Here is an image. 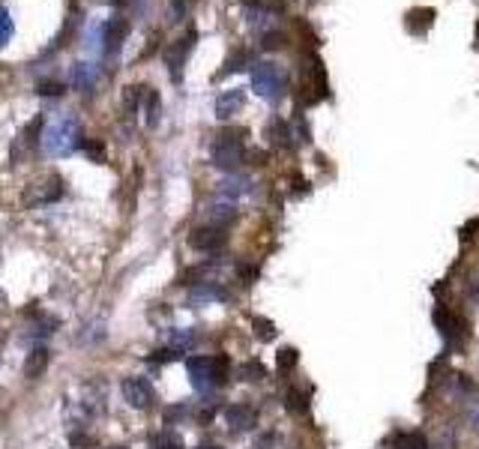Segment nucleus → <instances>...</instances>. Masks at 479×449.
Masks as SVG:
<instances>
[{
  "mask_svg": "<svg viewBox=\"0 0 479 449\" xmlns=\"http://www.w3.org/2000/svg\"><path fill=\"white\" fill-rule=\"evenodd\" d=\"M252 327H255V332H258V338H261V341H273V338H276V327H273V321H267V318H255V321H252Z\"/></svg>",
  "mask_w": 479,
  "mask_h": 449,
  "instance_id": "obj_19",
  "label": "nucleus"
},
{
  "mask_svg": "<svg viewBox=\"0 0 479 449\" xmlns=\"http://www.w3.org/2000/svg\"><path fill=\"white\" fill-rule=\"evenodd\" d=\"M243 105H246V93H243L240 87L225 90V93L216 99V117H219V120H231V117L237 114Z\"/></svg>",
  "mask_w": 479,
  "mask_h": 449,
  "instance_id": "obj_8",
  "label": "nucleus"
},
{
  "mask_svg": "<svg viewBox=\"0 0 479 449\" xmlns=\"http://www.w3.org/2000/svg\"><path fill=\"white\" fill-rule=\"evenodd\" d=\"M213 377H216V383L228 381V356H216L213 359Z\"/></svg>",
  "mask_w": 479,
  "mask_h": 449,
  "instance_id": "obj_24",
  "label": "nucleus"
},
{
  "mask_svg": "<svg viewBox=\"0 0 479 449\" xmlns=\"http://www.w3.org/2000/svg\"><path fill=\"white\" fill-rule=\"evenodd\" d=\"M285 408L291 410V413H306L309 410V404H306V395L300 390H288L285 395Z\"/></svg>",
  "mask_w": 479,
  "mask_h": 449,
  "instance_id": "obj_18",
  "label": "nucleus"
},
{
  "mask_svg": "<svg viewBox=\"0 0 479 449\" xmlns=\"http://www.w3.org/2000/svg\"><path fill=\"white\" fill-rule=\"evenodd\" d=\"M243 129H234V132H219L213 141V150H210V159L216 168L222 171H234L240 168V162L246 159V150H243Z\"/></svg>",
  "mask_w": 479,
  "mask_h": 449,
  "instance_id": "obj_2",
  "label": "nucleus"
},
{
  "mask_svg": "<svg viewBox=\"0 0 479 449\" xmlns=\"http://www.w3.org/2000/svg\"><path fill=\"white\" fill-rule=\"evenodd\" d=\"M36 93H39V96H60L63 84H60V81H39V84H36Z\"/></svg>",
  "mask_w": 479,
  "mask_h": 449,
  "instance_id": "obj_26",
  "label": "nucleus"
},
{
  "mask_svg": "<svg viewBox=\"0 0 479 449\" xmlns=\"http://www.w3.org/2000/svg\"><path fill=\"white\" fill-rule=\"evenodd\" d=\"M225 224H201L189 233V246L198 249V251H216L225 246Z\"/></svg>",
  "mask_w": 479,
  "mask_h": 449,
  "instance_id": "obj_4",
  "label": "nucleus"
},
{
  "mask_svg": "<svg viewBox=\"0 0 479 449\" xmlns=\"http://www.w3.org/2000/svg\"><path fill=\"white\" fill-rule=\"evenodd\" d=\"M123 399L132 404L135 410H147L153 404V386L144 377H126L123 381Z\"/></svg>",
  "mask_w": 479,
  "mask_h": 449,
  "instance_id": "obj_5",
  "label": "nucleus"
},
{
  "mask_svg": "<svg viewBox=\"0 0 479 449\" xmlns=\"http://www.w3.org/2000/svg\"><path fill=\"white\" fill-rule=\"evenodd\" d=\"M96 78H99V69L93 63H75L72 66V87L81 90V93H90L96 87Z\"/></svg>",
  "mask_w": 479,
  "mask_h": 449,
  "instance_id": "obj_11",
  "label": "nucleus"
},
{
  "mask_svg": "<svg viewBox=\"0 0 479 449\" xmlns=\"http://www.w3.org/2000/svg\"><path fill=\"white\" fill-rule=\"evenodd\" d=\"M60 192H63L60 177H48V183H45V189L39 192V201H57Z\"/></svg>",
  "mask_w": 479,
  "mask_h": 449,
  "instance_id": "obj_20",
  "label": "nucleus"
},
{
  "mask_svg": "<svg viewBox=\"0 0 479 449\" xmlns=\"http://www.w3.org/2000/svg\"><path fill=\"white\" fill-rule=\"evenodd\" d=\"M45 365H48V350L36 347V350H30V356H27V363H24V374L33 381V377H39L45 372Z\"/></svg>",
  "mask_w": 479,
  "mask_h": 449,
  "instance_id": "obj_13",
  "label": "nucleus"
},
{
  "mask_svg": "<svg viewBox=\"0 0 479 449\" xmlns=\"http://www.w3.org/2000/svg\"><path fill=\"white\" fill-rule=\"evenodd\" d=\"M210 300H225V291H222V287H216L213 282H204V285L192 287V303H195V305L210 303Z\"/></svg>",
  "mask_w": 479,
  "mask_h": 449,
  "instance_id": "obj_14",
  "label": "nucleus"
},
{
  "mask_svg": "<svg viewBox=\"0 0 479 449\" xmlns=\"http://www.w3.org/2000/svg\"><path fill=\"white\" fill-rule=\"evenodd\" d=\"M249 192V180L246 177H234V180H225V183L219 186V198H225L228 204H234L240 195Z\"/></svg>",
  "mask_w": 479,
  "mask_h": 449,
  "instance_id": "obj_12",
  "label": "nucleus"
},
{
  "mask_svg": "<svg viewBox=\"0 0 479 449\" xmlns=\"http://www.w3.org/2000/svg\"><path fill=\"white\" fill-rule=\"evenodd\" d=\"M276 363H279V368H282V372L294 368V365H297V350H294V347H282V350H279V356H276Z\"/></svg>",
  "mask_w": 479,
  "mask_h": 449,
  "instance_id": "obj_22",
  "label": "nucleus"
},
{
  "mask_svg": "<svg viewBox=\"0 0 479 449\" xmlns=\"http://www.w3.org/2000/svg\"><path fill=\"white\" fill-rule=\"evenodd\" d=\"M126 36H129V21H123V18H111V21L105 24V51L108 54H114V51H120L123 48V42H126Z\"/></svg>",
  "mask_w": 479,
  "mask_h": 449,
  "instance_id": "obj_9",
  "label": "nucleus"
},
{
  "mask_svg": "<svg viewBox=\"0 0 479 449\" xmlns=\"http://www.w3.org/2000/svg\"><path fill=\"white\" fill-rule=\"evenodd\" d=\"M243 377H246V381H261V377H264V365H261V363H246V365H243Z\"/></svg>",
  "mask_w": 479,
  "mask_h": 449,
  "instance_id": "obj_27",
  "label": "nucleus"
},
{
  "mask_svg": "<svg viewBox=\"0 0 479 449\" xmlns=\"http://www.w3.org/2000/svg\"><path fill=\"white\" fill-rule=\"evenodd\" d=\"M72 443H75V446H90V437H84V434H72Z\"/></svg>",
  "mask_w": 479,
  "mask_h": 449,
  "instance_id": "obj_34",
  "label": "nucleus"
},
{
  "mask_svg": "<svg viewBox=\"0 0 479 449\" xmlns=\"http://www.w3.org/2000/svg\"><path fill=\"white\" fill-rule=\"evenodd\" d=\"M141 105L147 108V126H156V120H159V96H156V90L144 87V99H141Z\"/></svg>",
  "mask_w": 479,
  "mask_h": 449,
  "instance_id": "obj_15",
  "label": "nucleus"
},
{
  "mask_svg": "<svg viewBox=\"0 0 479 449\" xmlns=\"http://www.w3.org/2000/svg\"><path fill=\"white\" fill-rule=\"evenodd\" d=\"M473 228H479V219H471V222L464 224V228H462V240H471L473 237Z\"/></svg>",
  "mask_w": 479,
  "mask_h": 449,
  "instance_id": "obj_32",
  "label": "nucleus"
},
{
  "mask_svg": "<svg viewBox=\"0 0 479 449\" xmlns=\"http://www.w3.org/2000/svg\"><path fill=\"white\" fill-rule=\"evenodd\" d=\"M171 359H180V350H162V354H153L150 363H171Z\"/></svg>",
  "mask_w": 479,
  "mask_h": 449,
  "instance_id": "obj_31",
  "label": "nucleus"
},
{
  "mask_svg": "<svg viewBox=\"0 0 479 449\" xmlns=\"http://www.w3.org/2000/svg\"><path fill=\"white\" fill-rule=\"evenodd\" d=\"M270 135H273V144H282V147H285V144H288V126L285 123H273V126H270Z\"/></svg>",
  "mask_w": 479,
  "mask_h": 449,
  "instance_id": "obj_28",
  "label": "nucleus"
},
{
  "mask_svg": "<svg viewBox=\"0 0 479 449\" xmlns=\"http://www.w3.org/2000/svg\"><path fill=\"white\" fill-rule=\"evenodd\" d=\"M42 147L48 156L60 159V156H69V153H75L81 147V129H78V120L75 117H57L48 132H45L42 138Z\"/></svg>",
  "mask_w": 479,
  "mask_h": 449,
  "instance_id": "obj_1",
  "label": "nucleus"
},
{
  "mask_svg": "<svg viewBox=\"0 0 479 449\" xmlns=\"http://www.w3.org/2000/svg\"><path fill=\"white\" fill-rule=\"evenodd\" d=\"M243 63H246V54L237 51L234 57H228V63H225V69H222V75H225V72H237V69H243Z\"/></svg>",
  "mask_w": 479,
  "mask_h": 449,
  "instance_id": "obj_29",
  "label": "nucleus"
},
{
  "mask_svg": "<svg viewBox=\"0 0 479 449\" xmlns=\"http://www.w3.org/2000/svg\"><path fill=\"white\" fill-rule=\"evenodd\" d=\"M225 419H228V426L234 431H246L255 426V419H258V413L249 408V404H231L228 410H225Z\"/></svg>",
  "mask_w": 479,
  "mask_h": 449,
  "instance_id": "obj_10",
  "label": "nucleus"
},
{
  "mask_svg": "<svg viewBox=\"0 0 479 449\" xmlns=\"http://www.w3.org/2000/svg\"><path fill=\"white\" fill-rule=\"evenodd\" d=\"M186 368H189V377H192V386L195 390H210L216 386V377H213V359L207 356H192L186 359Z\"/></svg>",
  "mask_w": 479,
  "mask_h": 449,
  "instance_id": "obj_7",
  "label": "nucleus"
},
{
  "mask_svg": "<svg viewBox=\"0 0 479 449\" xmlns=\"http://www.w3.org/2000/svg\"><path fill=\"white\" fill-rule=\"evenodd\" d=\"M252 87L264 99H279L285 93V72L276 63H255V69H252Z\"/></svg>",
  "mask_w": 479,
  "mask_h": 449,
  "instance_id": "obj_3",
  "label": "nucleus"
},
{
  "mask_svg": "<svg viewBox=\"0 0 479 449\" xmlns=\"http://www.w3.org/2000/svg\"><path fill=\"white\" fill-rule=\"evenodd\" d=\"M171 6V15H174V21H180V18L189 15V9H192V0H168Z\"/></svg>",
  "mask_w": 479,
  "mask_h": 449,
  "instance_id": "obj_25",
  "label": "nucleus"
},
{
  "mask_svg": "<svg viewBox=\"0 0 479 449\" xmlns=\"http://www.w3.org/2000/svg\"><path fill=\"white\" fill-rule=\"evenodd\" d=\"M156 446H159V449H180V440H177V437H162Z\"/></svg>",
  "mask_w": 479,
  "mask_h": 449,
  "instance_id": "obj_33",
  "label": "nucleus"
},
{
  "mask_svg": "<svg viewBox=\"0 0 479 449\" xmlns=\"http://www.w3.org/2000/svg\"><path fill=\"white\" fill-rule=\"evenodd\" d=\"M195 39H198V33H195V30H189V33H186V39H177V42L165 51V63H168L171 78H174V81H180V66L186 63L189 51L195 48Z\"/></svg>",
  "mask_w": 479,
  "mask_h": 449,
  "instance_id": "obj_6",
  "label": "nucleus"
},
{
  "mask_svg": "<svg viewBox=\"0 0 479 449\" xmlns=\"http://www.w3.org/2000/svg\"><path fill=\"white\" fill-rule=\"evenodd\" d=\"M201 449H219V446H201Z\"/></svg>",
  "mask_w": 479,
  "mask_h": 449,
  "instance_id": "obj_35",
  "label": "nucleus"
},
{
  "mask_svg": "<svg viewBox=\"0 0 479 449\" xmlns=\"http://www.w3.org/2000/svg\"><path fill=\"white\" fill-rule=\"evenodd\" d=\"M168 345H171V350L192 347L195 345V332L192 329H174V332H168Z\"/></svg>",
  "mask_w": 479,
  "mask_h": 449,
  "instance_id": "obj_16",
  "label": "nucleus"
},
{
  "mask_svg": "<svg viewBox=\"0 0 479 449\" xmlns=\"http://www.w3.org/2000/svg\"><path fill=\"white\" fill-rule=\"evenodd\" d=\"M81 150H84V156L87 159H93V162H105V144L102 141H93V138H81Z\"/></svg>",
  "mask_w": 479,
  "mask_h": 449,
  "instance_id": "obj_17",
  "label": "nucleus"
},
{
  "mask_svg": "<svg viewBox=\"0 0 479 449\" xmlns=\"http://www.w3.org/2000/svg\"><path fill=\"white\" fill-rule=\"evenodd\" d=\"M111 3H120V0H111Z\"/></svg>",
  "mask_w": 479,
  "mask_h": 449,
  "instance_id": "obj_36",
  "label": "nucleus"
},
{
  "mask_svg": "<svg viewBox=\"0 0 479 449\" xmlns=\"http://www.w3.org/2000/svg\"><path fill=\"white\" fill-rule=\"evenodd\" d=\"M9 36H12V18L6 9H0V48L9 42Z\"/></svg>",
  "mask_w": 479,
  "mask_h": 449,
  "instance_id": "obj_23",
  "label": "nucleus"
},
{
  "mask_svg": "<svg viewBox=\"0 0 479 449\" xmlns=\"http://www.w3.org/2000/svg\"><path fill=\"white\" fill-rule=\"evenodd\" d=\"M399 449H429V440L422 434H417V431H413V434H402L399 437Z\"/></svg>",
  "mask_w": 479,
  "mask_h": 449,
  "instance_id": "obj_21",
  "label": "nucleus"
},
{
  "mask_svg": "<svg viewBox=\"0 0 479 449\" xmlns=\"http://www.w3.org/2000/svg\"><path fill=\"white\" fill-rule=\"evenodd\" d=\"M282 45H285V36L282 33H267L264 36V48L273 51V48H282Z\"/></svg>",
  "mask_w": 479,
  "mask_h": 449,
  "instance_id": "obj_30",
  "label": "nucleus"
}]
</instances>
